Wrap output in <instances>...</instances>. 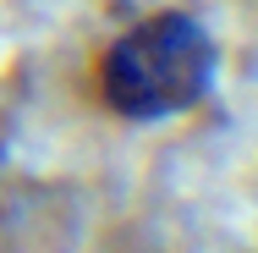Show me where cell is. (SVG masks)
I'll use <instances>...</instances> for the list:
<instances>
[{
	"label": "cell",
	"mask_w": 258,
	"mask_h": 253,
	"mask_svg": "<svg viewBox=\"0 0 258 253\" xmlns=\"http://www.w3.org/2000/svg\"><path fill=\"white\" fill-rule=\"evenodd\" d=\"M220 50L192 11H154L132 22L99 61V94L126 121L181 116L214 88Z\"/></svg>",
	"instance_id": "cell-1"
}]
</instances>
